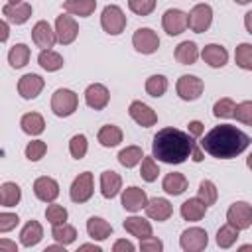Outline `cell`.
Segmentation results:
<instances>
[{
	"mask_svg": "<svg viewBox=\"0 0 252 252\" xmlns=\"http://www.w3.org/2000/svg\"><path fill=\"white\" fill-rule=\"evenodd\" d=\"M140 250L144 252H159L163 250V242L156 236H148V238H142L140 240Z\"/></svg>",
	"mask_w": 252,
	"mask_h": 252,
	"instance_id": "681fc988",
	"label": "cell"
},
{
	"mask_svg": "<svg viewBox=\"0 0 252 252\" xmlns=\"http://www.w3.org/2000/svg\"><path fill=\"white\" fill-rule=\"evenodd\" d=\"M32 39H33V43L37 45V47H41V49H49V47H53L55 45V41H57V33L51 30V26L47 24V22H37L33 28H32Z\"/></svg>",
	"mask_w": 252,
	"mask_h": 252,
	"instance_id": "ac0fdd59",
	"label": "cell"
},
{
	"mask_svg": "<svg viewBox=\"0 0 252 252\" xmlns=\"http://www.w3.org/2000/svg\"><path fill=\"white\" fill-rule=\"evenodd\" d=\"M43 79L39 77V75H35V73H28V75H24L20 81H18V93H20V96L22 98H26V100H32V98H35L41 91H43Z\"/></svg>",
	"mask_w": 252,
	"mask_h": 252,
	"instance_id": "5bb4252c",
	"label": "cell"
},
{
	"mask_svg": "<svg viewBox=\"0 0 252 252\" xmlns=\"http://www.w3.org/2000/svg\"><path fill=\"white\" fill-rule=\"evenodd\" d=\"M33 193H35V197L39 201L53 203L57 199V195H59V185H57V181L53 177L43 175V177H37L33 181Z\"/></svg>",
	"mask_w": 252,
	"mask_h": 252,
	"instance_id": "4fadbf2b",
	"label": "cell"
},
{
	"mask_svg": "<svg viewBox=\"0 0 252 252\" xmlns=\"http://www.w3.org/2000/svg\"><path fill=\"white\" fill-rule=\"evenodd\" d=\"M236 238H238V228L232 226L230 222L224 224V226H220L219 232H217V244L220 248H230L236 242Z\"/></svg>",
	"mask_w": 252,
	"mask_h": 252,
	"instance_id": "74e56055",
	"label": "cell"
},
{
	"mask_svg": "<svg viewBox=\"0 0 252 252\" xmlns=\"http://www.w3.org/2000/svg\"><path fill=\"white\" fill-rule=\"evenodd\" d=\"M189 134H191L193 138H199V136L203 134V122H199V120L189 122Z\"/></svg>",
	"mask_w": 252,
	"mask_h": 252,
	"instance_id": "816d5d0a",
	"label": "cell"
},
{
	"mask_svg": "<svg viewBox=\"0 0 252 252\" xmlns=\"http://www.w3.org/2000/svg\"><path fill=\"white\" fill-rule=\"evenodd\" d=\"M20 199H22L20 185H16L12 181L2 183V187H0V205L2 207H14V205L20 203Z\"/></svg>",
	"mask_w": 252,
	"mask_h": 252,
	"instance_id": "1f68e13d",
	"label": "cell"
},
{
	"mask_svg": "<svg viewBox=\"0 0 252 252\" xmlns=\"http://www.w3.org/2000/svg\"><path fill=\"white\" fill-rule=\"evenodd\" d=\"M37 63L45 71H59L63 67V57L53 49H41V53L37 55Z\"/></svg>",
	"mask_w": 252,
	"mask_h": 252,
	"instance_id": "d6a6232c",
	"label": "cell"
},
{
	"mask_svg": "<svg viewBox=\"0 0 252 252\" xmlns=\"http://www.w3.org/2000/svg\"><path fill=\"white\" fill-rule=\"evenodd\" d=\"M195 142L189 132L177 128H161L152 142V156L163 163H183L193 154Z\"/></svg>",
	"mask_w": 252,
	"mask_h": 252,
	"instance_id": "7a4b0ae2",
	"label": "cell"
},
{
	"mask_svg": "<svg viewBox=\"0 0 252 252\" xmlns=\"http://www.w3.org/2000/svg\"><path fill=\"white\" fill-rule=\"evenodd\" d=\"M201 57H203V61H205L209 67L219 69V67H224V65H226V61H228V51H226L222 45H219V43H209V45L203 47Z\"/></svg>",
	"mask_w": 252,
	"mask_h": 252,
	"instance_id": "d6986e66",
	"label": "cell"
},
{
	"mask_svg": "<svg viewBox=\"0 0 252 252\" xmlns=\"http://www.w3.org/2000/svg\"><path fill=\"white\" fill-rule=\"evenodd\" d=\"M128 114H130L132 120H134L136 124H140L142 128H150V126H154V124L158 122V114H156L148 104H144L142 100H134V102L130 104V108H128Z\"/></svg>",
	"mask_w": 252,
	"mask_h": 252,
	"instance_id": "9a60e30c",
	"label": "cell"
},
{
	"mask_svg": "<svg viewBox=\"0 0 252 252\" xmlns=\"http://www.w3.org/2000/svg\"><path fill=\"white\" fill-rule=\"evenodd\" d=\"M128 8L138 16H148L156 8V0H128Z\"/></svg>",
	"mask_w": 252,
	"mask_h": 252,
	"instance_id": "7dc6e473",
	"label": "cell"
},
{
	"mask_svg": "<svg viewBox=\"0 0 252 252\" xmlns=\"http://www.w3.org/2000/svg\"><path fill=\"white\" fill-rule=\"evenodd\" d=\"M51 236H53L59 244L67 246V244L75 242V238H77V230H75V226H71V224L63 222V224H55V226H53Z\"/></svg>",
	"mask_w": 252,
	"mask_h": 252,
	"instance_id": "e575fe53",
	"label": "cell"
},
{
	"mask_svg": "<svg viewBox=\"0 0 252 252\" xmlns=\"http://www.w3.org/2000/svg\"><path fill=\"white\" fill-rule=\"evenodd\" d=\"M108 100H110V93H108V89H106L104 85L93 83V85L87 87V91H85V102H87L91 108L102 110V108L108 104Z\"/></svg>",
	"mask_w": 252,
	"mask_h": 252,
	"instance_id": "e0dca14e",
	"label": "cell"
},
{
	"mask_svg": "<svg viewBox=\"0 0 252 252\" xmlns=\"http://www.w3.org/2000/svg\"><path fill=\"white\" fill-rule=\"evenodd\" d=\"M69 152L75 159H83L87 154V136L85 134H75L69 142Z\"/></svg>",
	"mask_w": 252,
	"mask_h": 252,
	"instance_id": "7bdbcfd3",
	"label": "cell"
},
{
	"mask_svg": "<svg viewBox=\"0 0 252 252\" xmlns=\"http://www.w3.org/2000/svg\"><path fill=\"white\" fill-rule=\"evenodd\" d=\"M175 89H177L179 98H183V100H197V98L203 94L205 85H203V81H201L199 77H195V75H181V77L177 79Z\"/></svg>",
	"mask_w": 252,
	"mask_h": 252,
	"instance_id": "52a82bcc",
	"label": "cell"
},
{
	"mask_svg": "<svg viewBox=\"0 0 252 252\" xmlns=\"http://www.w3.org/2000/svg\"><path fill=\"white\" fill-rule=\"evenodd\" d=\"M142 158H144V152H142V148H138V146H128V148H124V150L118 154V161H120L124 167H134V165H138V163L142 161Z\"/></svg>",
	"mask_w": 252,
	"mask_h": 252,
	"instance_id": "d590c367",
	"label": "cell"
},
{
	"mask_svg": "<svg viewBox=\"0 0 252 252\" xmlns=\"http://www.w3.org/2000/svg\"><path fill=\"white\" fill-rule=\"evenodd\" d=\"M187 22H189V30L191 32H195V33L207 32L211 22H213V8L209 4H197L187 14Z\"/></svg>",
	"mask_w": 252,
	"mask_h": 252,
	"instance_id": "8992f818",
	"label": "cell"
},
{
	"mask_svg": "<svg viewBox=\"0 0 252 252\" xmlns=\"http://www.w3.org/2000/svg\"><path fill=\"white\" fill-rule=\"evenodd\" d=\"M18 2H22V0H8V4H18Z\"/></svg>",
	"mask_w": 252,
	"mask_h": 252,
	"instance_id": "94428289",
	"label": "cell"
},
{
	"mask_svg": "<svg viewBox=\"0 0 252 252\" xmlns=\"http://www.w3.org/2000/svg\"><path fill=\"white\" fill-rule=\"evenodd\" d=\"M234 118L246 126H252V100H244L240 104H236L234 110Z\"/></svg>",
	"mask_w": 252,
	"mask_h": 252,
	"instance_id": "bcb514c9",
	"label": "cell"
},
{
	"mask_svg": "<svg viewBox=\"0 0 252 252\" xmlns=\"http://www.w3.org/2000/svg\"><path fill=\"white\" fill-rule=\"evenodd\" d=\"M171 213H173V207H171V203H169L167 199H163V197H156V199L148 201V205H146V215H148L150 219L158 220V222L167 220V219L171 217Z\"/></svg>",
	"mask_w": 252,
	"mask_h": 252,
	"instance_id": "ffe728a7",
	"label": "cell"
},
{
	"mask_svg": "<svg viewBox=\"0 0 252 252\" xmlns=\"http://www.w3.org/2000/svg\"><path fill=\"white\" fill-rule=\"evenodd\" d=\"M140 175H142V179H144V181H148V183H152V181H156V179H158V175H159V167H158V163H156L154 156H152V158H144V159H142Z\"/></svg>",
	"mask_w": 252,
	"mask_h": 252,
	"instance_id": "b9f144b4",
	"label": "cell"
},
{
	"mask_svg": "<svg viewBox=\"0 0 252 252\" xmlns=\"http://www.w3.org/2000/svg\"><path fill=\"white\" fill-rule=\"evenodd\" d=\"M234 2H238V4H248L250 0H234Z\"/></svg>",
	"mask_w": 252,
	"mask_h": 252,
	"instance_id": "91938a15",
	"label": "cell"
},
{
	"mask_svg": "<svg viewBox=\"0 0 252 252\" xmlns=\"http://www.w3.org/2000/svg\"><path fill=\"white\" fill-rule=\"evenodd\" d=\"M20 126H22V130H24L26 134L37 136V134H41V132L45 130V120H43V116L37 114V112H28V114L22 116Z\"/></svg>",
	"mask_w": 252,
	"mask_h": 252,
	"instance_id": "f1b7e54d",
	"label": "cell"
},
{
	"mask_svg": "<svg viewBox=\"0 0 252 252\" xmlns=\"http://www.w3.org/2000/svg\"><path fill=\"white\" fill-rule=\"evenodd\" d=\"M0 250H10V252H16V250H18V246H16L14 242H10V240H0Z\"/></svg>",
	"mask_w": 252,
	"mask_h": 252,
	"instance_id": "f5cc1de1",
	"label": "cell"
},
{
	"mask_svg": "<svg viewBox=\"0 0 252 252\" xmlns=\"http://www.w3.org/2000/svg\"><path fill=\"white\" fill-rule=\"evenodd\" d=\"M87 232L93 240H106L112 234V226L100 217H91L87 220Z\"/></svg>",
	"mask_w": 252,
	"mask_h": 252,
	"instance_id": "484cf974",
	"label": "cell"
},
{
	"mask_svg": "<svg viewBox=\"0 0 252 252\" xmlns=\"http://www.w3.org/2000/svg\"><path fill=\"white\" fill-rule=\"evenodd\" d=\"M0 30H2V35H0V39H2V41H6V39H8V33H10V32H8V22H6V20L0 24Z\"/></svg>",
	"mask_w": 252,
	"mask_h": 252,
	"instance_id": "11a10c76",
	"label": "cell"
},
{
	"mask_svg": "<svg viewBox=\"0 0 252 252\" xmlns=\"http://www.w3.org/2000/svg\"><path fill=\"white\" fill-rule=\"evenodd\" d=\"M161 26L169 35H179L189 28L187 22V14L177 10V8H169L165 10V14L161 16Z\"/></svg>",
	"mask_w": 252,
	"mask_h": 252,
	"instance_id": "30bf717a",
	"label": "cell"
},
{
	"mask_svg": "<svg viewBox=\"0 0 252 252\" xmlns=\"http://www.w3.org/2000/svg\"><path fill=\"white\" fill-rule=\"evenodd\" d=\"M79 250H94V252H100V248L94 246V244H83V246H79Z\"/></svg>",
	"mask_w": 252,
	"mask_h": 252,
	"instance_id": "9f6ffc18",
	"label": "cell"
},
{
	"mask_svg": "<svg viewBox=\"0 0 252 252\" xmlns=\"http://www.w3.org/2000/svg\"><path fill=\"white\" fill-rule=\"evenodd\" d=\"M161 187H163V191L167 195H173V197L175 195H181L187 189V177L183 173H179V171H171V173H167L163 177Z\"/></svg>",
	"mask_w": 252,
	"mask_h": 252,
	"instance_id": "cb8c5ba5",
	"label": "cell"
},
{
	"mask_svg": "<svg viewBox=\"0 0 252 252\" xmlns=\"http://www.w3.org/2000/svg\"><path fill=\"white\" fill-rule=\"evenodd\" d=\"M240 250H252V246L250 244H244V246H240Z\"/></svg>",
	"mask_w": 252,
	"mask_h": 252,
	"instance_id": "680465c9",
	"label": "cell"
},
{
	"mask_svg": "<svg viewBox=\"0 0 252 252\" xmlns=\"http://www.w3.org/2000/svg\"><path fill=\"white\" fill-rule=\"evenodd\" d=\"M175 59L181 65H193L199 59V49H197L195 41H181L175 47Z\"/></svg>",
	"mask_w": 252,
	"mask_h": 252,
	"instance_id": "83f0119b",
	"label": "cell"
},
{
	"mask_svg": "<svg viewBox=\"0 0 252 252\" xmlns=\"http://www.w3.org/2000/svg\"><path fill=\"white\" fill-rule=\"evenodd\" d=\"M234 59H236V65L240 69L252 71V45L250 43H240L234 51Z\"/></svg>",
	"mask_w": 252,
	"mask_h": 252,
	"instance_id": "ab89813d",
	"label": "cell"
},
{
	"mask_svg": "<svg viewBox=\"0 0 252 252\" xmlns=\"http://www.w3.org/2000/svg\"><path fill=\"white\" fill-rule=\"evenodd\" d=\"M20 222L18 215L14 213H0V232H8L12 228H16Z\"/></svg>",
	"mask_w": 252,
	"mask_h": 252,
	"instance_id": "c3c4849f",
	"label": "cell"
},
{
	"mask_svg": "<svg viewBox=\"0 0 252 252\" xmlns=\"http://www.w3.org/2000/svg\"><path fill=\"white\" fill-rule=\"evenodd\" d=\"M55 33H57V41L63 45H69L75 41L77 33H79V26L71 16H57L55 20Z\"/></svg>",
	"mask_w": 252,
	"mask_h": 252,
	"instance_id": "7c38bea8",
	"label": "cell"
},
{
	"mask_svg": "<svg viewBox=\"0 0 252 252\" xmlns=\"http://www.w3.org/2000/svg\"><path fill=\"white\" fill-rule=\"evenodd\" d=\"M234 110H236V102L232 98H220L215 102L213 106V114L217 118H234Z\"/></svg>",
	"mask_w": 252,
	"mask_h": 252,
	"instance_id": "f35d334b",
	"label": "cell"
},
{
	"mask_svg": "<svg viewBox=\"0 0 252 252\" xmlns=\"http://www.w3.org/2000/svg\"><path fill=\"white\" fill-rule=\"evenodd\" d=\"M248 144H250V138L242 130H238L236 126H230V124L215 126L201 140V148L209 156L219 158V159L236 158L238 154H242L248 148Z\"/></svg>",
	"mask_w": 252,
	"mask_h": 252,
	"instance_id": "6da1fadb",
	"label": "cell"
},
{
	"mask_svg": "<svg viewBox=\"0 0 252 252\" xmlns=\"http://www.w3.org/2000/svg\"><path fill=\"white\" fill-rule=\"evenodd\" d=\"M122 189V177L112 171V169H106L100 173V193L104 199H112L120 193Z\"/></svg>",
	"mask_w": 252,
	"mask_h": 252,
	"instance_id": "44dd1931",
	"label": "cell"
},
{
	"mask_svg": "<svg viewBox=\"0 0 252 252\" xmlns=\"http://www.w3.org/2000/svg\"><path fill=\"white\" fill-rule=\"evenodd\" d=\"M207 242H209L207 230H203L199 226H191V228L183 230V234L179 238V244L185 252H199L207 246Z\"/></svg>",
	"mask_w": 252,
	"mask_h": 252,
	"instance_id": "8fae6325",
	"label": "cell"
},
{
	"mask_svg": "<svg viewBox=\"0 0 252 252\" xmlns=\"http://www.w3.org/2000/svg\"><path fill=\"white\" fill-rule=\"evenodd\" d=\"M4 20L12 22V24H26L32 16V6L28 2H18V4H6L2 8Z\"/></svg>",
	"mask_w": 252,
	"mask_h": 252,
	"instance_id": "7402d4cb",
	"label": "cell"
},
{
	"mask_svg": "<svg viewBox=\"0 0 252 252\" xmlns=\"http://www.w3.org/2000/svg\"><path fill=\"white\" fill-rule=\"evenodd\" d=\"M165 91H167V79L163 75H152V77H148V81H146V93L150 96L159 98V96L165 94Z\"/></svg>",
	"mask_w": 252,
	"mask_h": 252,
	"instance_id": "8d00e7d4",
	"label": "cell"
},
{
	"mask_svg": "<svg viewBox=\"0 0 252 252\" xmlns=\"http://www.w3.org/2000/svg\"><path fill=\"white\" fill-rule=\"evenodd\" d=\"M69 195H71V201L75 203H85L91 199L93 195V173L91 171H83L75 177V181L71 183V189H69Z\"/></svg>",
	"mask_w": 252,
	"mask_h": 252,
	"instance_id": "9c48e42d",
	"label": "cell"
},
{
	"mask_svg": "<svg viewBox=\"0 0 252 252\" xmlns=\"http://www.w3.org/2000/svg\"><path fill=\"white\" fill-rule=\"evenodd\" d=\"M77 104H79V98L73 91L69 89H57L51 96V110L55 116L59 118H65V116H71L75 110H77Z\"/></svg>",
	"mask_w": 252,
	"mask_h": 252,
	"instance_id": "3957f363",
	"label": "cell"
},
{
	"mask_svg": "<svg viewBox=\"0 0 252 252\" xmlns=\"http://www.w3.org/2000/svg\"><path fill=\"white\" fill-rule=\"evenodd\" d=\"M94 8H96V0H65L63 2V10L79 18L91 16Z\"/></svg>",
	"mask_w": 252,
	"mask_h": 252,
	"instance_id": "4316f807",
	"label": "cell"
},
{
	"mask_svg": "<svg viewBox=\"0 0 252 252\" xmlns=\"http://www.w3.org/2000/svg\"><path fill=\"white\" fill-rule=\"evenodd\" d=\"M112 250L114 252H134V244L130 240H116Z\"/></svg>",
	"mask_w": 252,
	"mask_h": 252,
	"instance_id": "f907efd6",
	"label": "cell"
},
{
	"mask_svg": "<svg viewBox=\"0 0 252 252\" xmlns=\"http://www.w3.org/2000/svg\"><path fill=\"white\" fill-rule=\"evenodd\" d=\"M45 219L55 226V224H63L67 220V209L61 205H49L45 209Z\"/></svg>",
	"mask_w": 252,
	"mask_h": 252,
	"instance_id": "f6af8a7d",
	"label": "cell"
},
{
	"mask_svg": "<svg viewBox=\"0 0 252 252\" xmlns=\"http://www.w3.org/2000/svg\"><path fill=\"white\" fill-rule=\"evenodd\" d=\"M246 165H248V167H250V169H252V154H250V156H248V158H246Z\"/></svg>",
	"mask_w": 252,
	"mask_h": 252,
	"instance_id": "6f0895ef",
	"label": "cell"
},
{
	"mask_svg": "<svg viewBox=\"0 0 252 252\" xmlns=\"http://www.w3.org/2000/svg\"><path fill=\"white\" fill-rule=\"evenodd\" d=\"M100 26L106 33L118 35L126 28V16L116 4H108V6H104V10L100 14Z\"/></svg>",
	"mask_w": 252,
	"mask_h": 252,
	"instance_id": "277c9868",
	"label": "cell"
},
{
	"mask_svg": "<svg viewBox=\"0 0 252 252\" xmlns=\"http://www.w3.org/2000/svg\"><path fill=\"white\" fill-rule=\"evenodd\" d=\"M96 138H98L100 146L114 148V146H118L122 142V130L118 126H114V124H106V126H102L98 130V136Z\"/></svg>",
	"mask_w": 252,
	"mask_h": 252,
	"instance_id": "4dcf8cb0",
	"label": "cell"
},
{
	"mask_svg": "<svg viewBox=\"0 0 252 252\" xmlns=\"http://www.w3.org/2000/svg\"><path fill=\"white\" fill-rule=\"evenodd\" d=\"M226 220L236 226L238 230H244L252 224V205H248L246 201H236L228 207L226 211Z\"/></svg>",
	"mask_w": 252,
	"mask_h": 252,
	"instance_id": "5b68a950",
	"label": "cell"
},
{
	"mask_svg": "<svg viewBox=\"0 0 252 252\" xmlns=\"http://www.w3.org/2000/svg\"><path fill=\"white\" fill-rule=\"evenodd\" d=\"M146 205H148V195H146L144 189L132 185V187H126V189L122 191V207H124L126 211L136 213V211L146 209Z\"/></svg>",
	"mask_w": 252,
	"mask_h": 252,
	"instance_id": "2e32d148",
	"label": "cell"
},
{
	"mask_svg": "<svg viewBox=\"0 0 252 252\" xmlns=\"http://www.w3.org/2000/svg\"><path fill=\"white\" fill-rule=\"evenodd\" d=\"M8 61L14 69H22L30 61V47L26 43H16L8 53Z\"/></svg>",
	"mask_w": 252,
	"mask_h": 252,
	"instance_id": "836d02e7",
	"label": "cell"
},
{
	"mask_svg": "<svg viewBox=\"0 0 252 252\" xmlns=\"http://www.w3.org/2000/svg\"><path fill=\"white\" fill-rule=\"evenodd\" d=\"M132 43H134L136 51L150 55V53L158 51V47H159V37H158V33H156L154 30H150V28H138V30L134 32V35H132Z\"/></svg>",
	"mask_w": 252,
	"mask_h": 252,
	"instance_id": "ba28073f",
	"label": "cell"
},
{
	"mask_svg": "<svg viewBox=\"0 0 252 252\" xmlns=\"http://www.w3.org/2000/svg\"><path fill=\"white\" fill-rule=\"evenodd\" d=\"M197 197H199L207 207L215 205V201H217V197H219L215 183H213V181H209V179L201 181V185H199V195H197Z\"/></svg>",
	"mask_w": 252,
	"mask_h": 252,
	"instance_id": "60d3db41",
	"label": "cell"
},
{
	"mask_svg": "<svg viewBox=\"0 0 252 252\" xmlns=\"http://www.w3.org/2000/svg\"><path fill=\"white\" fill-rule=\"evenodd\" d=\"M47 152V144L43 140H33L26 146V158L30 161H39Z\"/></svg>",
	"mask_w": 252,
	"mask_h": 252,
	"instance_id": "ee69618b",
	"label": "cell"
},
{
	"mask_svg": "<svg viewBox=\"0 0 252 252\" xmlns=\"http://www.w3.org/2000/svg\"><path fill=\"white\" fill-rule=\"evenodd\" d=\"M179 213H181V217H183L185 220L195 222V220H201V219L205 217V213H207V205H205L199 197H193V199H187V201L181 205Z\"/></svg>",
	"mask_w": 252,
	"mask_h": 252,
	"instance_id": "603a6c76",
	"label": "cell"
},
{
	"mask_svg": "<svg viewBox=\"0 0 252 252\" xmlns=\"http://www.w3.org/2000/svg\"><path fill=\"white\" fill-rule=\"evenodd\" d=\"M124 228H126V232H130L132 236H136L140 240L152 236V224L142 217H128L124 220Z\"/></svg>",
	"mask_w": 252,
	"mask_h": 252,
	"instance_id": "d4e9b609",
	"label": "cell"
},
{
	"mask_svg": "<svg viewBox=\"0 0 252 252\" xmlns=\"http://www.w3.org/2000/svg\"><path fill=\"white\" fill-rule=\"evenodd\" d=\"M41 236H43L41 224H39L37 220H30V222H26V226H24L22 232H20V242L30 248V246H35V244L41 240Z\"/></svg>",
	"mask_w": 252,
	"mask_h": 252,
	"instance_id": "f546056e",
	"label": "cell"
},
{
	"mask_svg": "<svg viewBox=\"0 0 252 252\" xmlns=\"http://www.w3.org/2000/svg\"><path fill=\"white\" fill-rule=\"evenodd\" d=\"M244 26H246V32H248V33H252V10L244 16Z\"/></svg>",
	"mask_w": 252,
	"mask_h": 252,
	"instance_id": "db71d44e",
	"label": "cell"
}]
</instances>
